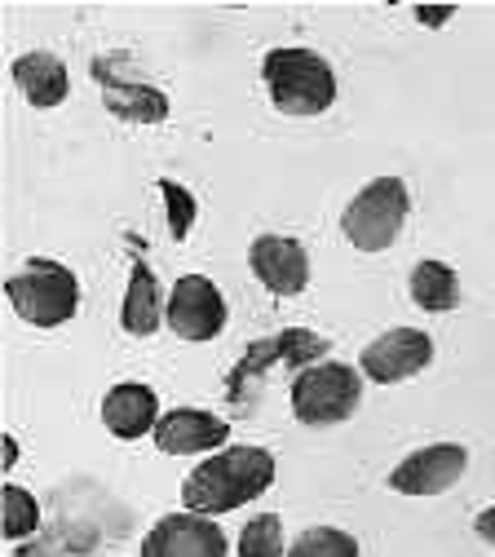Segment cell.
I'll use <instances>...</instances> for the list:
<instances>
[{
  "label": "cell",
  "mask_w": 495,
  "mask_h": 557,
  "mask_svg": "<svg viewBox=\"0 0 495 557\" xmlns=\"http://www.w3.org/2000/svg\"><path fill=\"white\" fill-rule=\"evenodd\" d=\"M274 456L265 447H252V443H231L222 451L203 456L186 482H182V509L190 513H203V518H222V513H235L244 505H252L257 496H265L274 486Z\"/></svg>",
  "instance_id": "obj_1"
},
{
  "label": "cell",
  "mask_w": 495,
  "mask_h": 557,
  "mask_svg": "<svg viewBox=\"0 0 495 557\" xmlns=\"http://www.w3.org/2000/svg\"><path fill=\"white\" fill-rule=\"evenodd\" d=\"M10 76H14V89L36 107V111H53L66 102L71 94V76H66V62L49 49H27L10 62Z\"/></svg>",
  "instance_id": "obj_14"
},
{
  "label": "cell",
  "mask_w": 495,
  "mask_h": 557,
  "mask_svg": "<svg viewBox=\"0 0 495 557\" xmlns=\"http://www.w3.org/2000/svg\"><path fill=\"white\" fill-rule=\"evenodd\" d=\"M411 218V190L403 177H372L359 195L345 203L341 235L359 252H385L398 244L403 226Z\"/></svg>",
  "instance_id": "obj_5"
},
{
  "label": "cell",
  "mask_w": 495,
  "mask_h": 557,
  "mask_svg": "<svg viewBox=\"0 0 495 557\" xmlns=\"http://www.w3.org/2000/svg\"><path fill=\"white\" fill-rule=\"evenodd\" d=\"M239 557H288V544H283V522L279 513H257L235 544Z\"/></svg>",
  "instance_id": "obj_19"
},
{
  "label": "cell",
  "mask_w": 495,
  "mask_h": 557,
  "mask_svg": "<svg viewBox=\"0 0 495 557\" xmlns=\"http://www.w3.org/2000/svg\"><path fill=\"white\" fill-rule=\"evenodd\" d=\"M465 469H469V451L460 443H430L403 456L385 482L398 496H443L465 478Z\"/></svg>",
  "instance_id": "obj_7"
},
{
  "label": "cell",
  "mask_w": 495,
  "mask_h": 557,
  "mask_svg": "<svg viewBox=\"0 0 495 557\" xmlns=\"http://www.w3.org/2000/svg\"><path fill=\"white\" fill-rule=\"evenodd\" d=\"M94 76L102 85V102H107L111 115H120L128 124H164L169 120L173 107H169V94L164 89H156L147 81H133L124 72H111L107 58L94 62Z\"/></svg>",
  "instance_id": "obj_13"
},
{
  "label": "cell",
  "mask_w": 495,
  "mask_h": 557,
  "mask_svg": "<svg viewBox=\"0 0 495 557\" xmlns=\"http://www.w3.org/2000/svg\"><path fill=\"white\" fill-rule=\"evenodd\" d=\"M151 438L164 456H212L231 447V421H222L218 411H203V407H173L160 416Z\"/></svg>",
  "instance_id": "obj_11"
},
{
  "label": "cell",
  "mask_w": 495,
  "mask_h": 557,
  "mask_svg": "<svg viewBox=\"0 0 495 557\" xmlns=\"http://www.w3.org/2000/svg\"><path fill=\"white\" fill-rule=\"evenodd\" d=\"M430 363H434V341H430V332H420V327H389L359 355V372L372 385L411 381L416 372H424Z\"/></svg>",
  "instance_id": "obj_8"
},
{
  "label": "cell",
  "mask_w": 495,
  "mask_h": 557,
  "mask_svg": "<svg viewBox=\"0 0 495 557\" xmlns=\"http://www.w3.org/2000/svg\"><path fill=\"white\" fill-rule=\"evenodd\" d=\"M261 85L279 115L314 120L336 102V72L319 49L306 45H279L261 58Z\"/></svg>",
  "instance_id": "obj_2"
},
{
  "label": "cell",
  "mask_w": 495,
  "mask_h": 557,
  "mask_svg": "<svg viewBox=\"0 0 495 557\" xmlns=\"http://www.w3.org/2000/svg\"><path fill=\"white\" fill-rule=\"evenodd\" d=\"M160 416H164L160 394L147 381H120L102 394V425L120 443H137V438L156 434Z\"/></svg>",
  "instance_id": "obj_12"
},
{
  "label": "cell",
  "mask_w": 495,
  "mask_h": 557,
  "mask_svg": "<svg viewBox=\"0 0 495 557\" xmlns=\"http://www.w3.org/2000/svg\"><path fill=\"white\" fill-rule=\"evenodd\" d=\"M14 465H18V438H14V434H5V438H0V469L10 473Z\"/></svg>",
  "instance_id": "obj_23"
},
{
  "label": "cell",
  "mask_w": 495,
  "mask_h": 557,
  "mask_svg": "<svg viewBox=\"0 0 495 557\" xmlns=\"http://www.w3.org/2000/svg\"><path fill=\"white\" fill-rule=\"evenodd\" d=\"M164 310L169 301L160 297V278L147 261H133V274H128V293H124V306H120V327L128 336H151L164 327Z\"/></svg>",
  "instance_id": "obj_15"
},
{
  "label": "cell",
  "mask_w": 495,
  "mask_h": 557,
  "mask_svg": "<svg viewBox=\"0 0 495 557\" xmlns=\"http://www.w3.org/2000/svg\"><path fill=\"white\" fill-rule=\"evenodd\" d=\"M407 293H411L416 310H424V314H451L460 306V297H465L460 274L447 261H438V257L416 261V270L407 278Z\"/></svg>",
  "instance_id": "obj_16"
},
{
  "label": "cell",
  "mask_w": 495,
  "mask_h": 557,
  "mask_svg": "<svg viewBox=\"0 0 495 557\" xmlns=\"http://www.w3.org/2000/svg\"><path fill=\"white\" fill-rule=\"evenodd\" d=\"M5 297L23 323L49 332V327H62V323L76 319L81 278H76V270L53 261V257H32L5 278Z\"/></svg>",
  "instance_id": "obj_3"
},
{
  "label": "cell",
  "mask_w": 495,
  "mask_h": 557,
  "mask_svg": "<svg viewBox=\"0 0 495 557\" xmlns=\"http://www.w3.org/2000/svg\"><path fill=\"white\" fill-rule=\"evenodd\" d=\"M473 531H478V540H486V544L495 548V505H486V509L473 518Z\"/></svg>",
  "instance_id": "obj_22"
},
{
  "label": "cell",
  "mask_w": 495,
  "mask_h": 557,
  "mask_svg": "<svg viewBox=\"0 0 495 557\" xmlns=\"http://www.w3.org/2000/svg\"><path fill=\"white\" fill-rule=\"evenodd\" d=\"M0 531L14 544H23L40 531V500L18 482H5V492H0Z\"/></svg>",
  "instance_id": "obj_17"
},
{
  "label": "cell",
  "mask_w": 495,
  "mask_h": 557,
  "mask_svg": "<svg viewBox=\"0 0 495 557\" xmlns=\"http://www.w3.org/2000/svg\"><path fill=\"white\" fill-rule=\"evenodd\" d=\"M288 557H359V540L341 527H310L288 544Z\"/></svg>",
  "instance_id": "obj_18"
},
{
  "label": "cell",
  "mask_w": 495,
  "mask_h": 557,
  "mask_svg": "<svg viewBox=\"0 0 495 557\" xmlns=\"http://www.w3.org/2000/svg\"><path fill=\"white\" fill-rule=\"evenodd\" d=\"M257 284L274 297H301L310 288V252L293 235H257L248 248Z\"/></svg>",
  "instance_id": "obj_10"
},
{
  "label": "cell",
  "mask_w": 495,
  "mask_h": 557,
  "mask_svg": "<svg viewBox=\"0 0 495 557\" xmlns=\"http://www.w3.org/2000/svg\"><path fill=\"white\" fill-rule=\"evenodd\" d=\"M160 195H164V208H169V235L182 244V239L195 231L199 203H195V195H190L182 182H173V177H160Z\"/></svg>",
  "instance_id": "obj_20"
},
{
  "label": "cell",
  "mask_w": 495,
  "mask_h": 557,
  "mask_svg": "<svg viewBox=\"0 0 495 557\" xmlns=\"http://www.w3.org/2000/svg\"><path fill=\"white\" fill-rule=\"evenodd\" d=\"M363 372L349 368L341 359H323V363H310L293 376V389H288V403H293V416L310 430H332V425H345L354 411L363 407Z\"/></svg>",
  "instance_id": "obj_4"
},
{
  "label": "cell",
  "mask_w": 495,
  "mask_h": 557,
  "mask_svg": "<svg viewBox=\"0 0 495 557\" xmlns=\"http://www.w3.org/2000/svg\"><path fill=\"white\" fill-rule=\"evenodd\" d=\"M231 540L222 531L218 518H203V513H164L147 540H141V557H226Z\"/></svg>",
  "instance_id": "obj_9"
},
{
  "label": "cell",
  "mask_w": 495,
  "mask_h": 557,
  "mask_svg": "<svg viewBox=\"0 0 495 557\" xmlns=\"http://www.w3.org/2000/svg\"><path fill=\"white\" fill-rule=\"evenodd\" d=\"M411 18H416L420 27H447V23L456 18V10H451V5H420V10H411Z\"/></svg>",
  "instance_id": "obj_21"
},
{
  "label": "cell",
  "mask_w": 495,
  "mask_h": 557,
  "mask_svg": "<svg viewBox=\"0 0 495 557\" xmlns=\"http://www.w3.org/2000/svg\"><path fill=\"white\" fill-rule=\"evenodd\" d=\"M226 297L222 288L212 284L208 274H182L173 293H169V310H164V323L177 341H190V345H203V341H218L226 332Z\"/></svg>",
  "instance_id": "obj_6"
}]
</instances>
